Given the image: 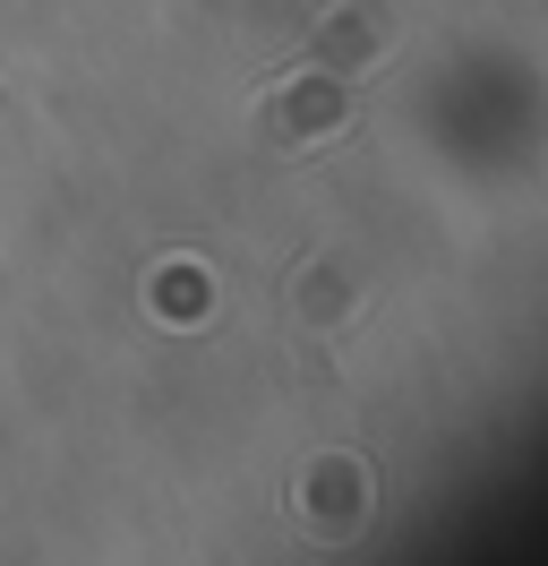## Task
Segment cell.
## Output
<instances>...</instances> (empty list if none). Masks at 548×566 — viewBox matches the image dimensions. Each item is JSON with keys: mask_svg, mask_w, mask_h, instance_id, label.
I'll list each match as a JSON object with an SVG mask.
<instances>
[{"mask_svg": "<svg viewBox=\"0 0 548 566\" xmlns=\"http://www.w3.org/2000/svg\"><path fill=\"white\" fill-rule=\"evenodd\" d=\"M283 70H292V77L257 104V138H266V155H308V146L342 138V120H351V77L301 70V61H283Z\"/></svg>", "mask_w": 548, "mask_h": 566, "instance_id": "cell-1", "label": "cell"}, {"mask_svg": "<svg viewBox=\"0 0 548 566\" xmlns=\"http://www.w3.org/2000/svg\"><path fill=\"white\" fill-rule=\"evenodd\" d=\"M386 35H394V27H386L377 0H342V9L317 18V35H308L292 61H301V70H335V77H369L377 61H386Z\"/></svg>", "mask_w": 548, "mask_h": 566, "instance_id": "cell-2", "label": "cell"}, {"mask_svg": "<svg viewBox=\"0 0 548 566\" xmlns=\"http://www.w3.org/2000/svg\"><path fill=\"white\" fill-rule=\"evenodd\" d=\"M301 524L317 541H351V532L369 524V472L351 455H317L301 481Z\"/></svg>", "mask_w": 548, "mask_h": 566, "instance_id": "cell-3", "label": "cell"}, {"mask_svg": "<svg viewBox=\"0 0 548 566\" xmlns=\"http://www.w3.org/2000/svg\"><path fill=\"white\" fill-rule=\"evenodd\" d=\"M351 310H360V275L335 266V258H308V266H301V318L317 326V335H335Z\"/></svg>", "mask_w": 548, "mask_h": 566, "instance_id": "cell-4", "label": "cell"}]
</instances>
